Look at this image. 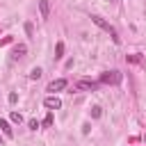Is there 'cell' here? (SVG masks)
I'll list each match as a JSON object with an SVG mask.
<instances>
[{
	"label": "cell",
	"instance_id": "11",
	"mask_svg": "<svg viewBox=\"0 0 146 146\" xmlns=\"http://www.w3.org/2000/svg\"><path fill=\"white\" fill-rule=\"evenodd\" d=\"M89 112H91V116H94V119H100V114H103V110H100V105H94V107H91Z\"/></svg>",
	"mask_w": 146,
	"mask_h": 146
},
{
	"label": "cell",
	"instance_id": "15",
	"mask_svg": "<svg viewBox=\"0 0 146 146\" xmlns=\"http://www.w3.org/2000/svg\"><path fill=\"white\" fill-rule=\"evenodd\" d=\"M27 125H30V130H36V128H39V121H36V119H30Z\"/></svg>",
	"mask_w": 146,
	"mask_h": 146
},
{
	"label": "cell",
	"instance_id": "7",
	"mask_svg": "<svg viewBox=\"0 0 146 146\" xmlns=\"http://www.w3.org/2000/svg\"><path fill=\"white\" fill-rule=\"evenodd\" d=\"M39 14H41V18L50 16V2L48 0H39Z\"/></svg>",
	"mask_w": 146,
	"mask_h": 146
},
{
	"label": "cell",
	"instance_id": "13",
	"mask_svg": "<svg viewBox=\"0 0 146 146\" xmlns=\"http://www.w3.org/2000/svg\"><path fill=\"white\" fill-rule=\"evenodd\" d=\"M7 100H9V105H16V103H18V94H16V91H11Z\"/></svg>",
	"mask_w": 146,
	"mask_h": 146
},
{
	"label": "cell",
	"instance_id": "20",
	"mask_svg": "<svg viewBox=\"0 0 146 146\" xmlns=\"http://www.w3.org/2000/svg\"><path fill=\"white\" fill-rule=\"evenodd\" d=\"M144 141H146V135H144Z\"/></svg>",
	"mask_w": 146,
	"mask_h": 146
},
{
	"label": "cell",
	"instance_id": "1",
	"mask_svg": "<svg viewBox=\"0 0 146 146\" xmlns=\"http://www.w3.org/2000/svg\"><path fill=\"white\" fill-rule=\"evenodd\" d=\"M91 21H94V23H96L100 30H105V32L112 36V41H114V43H121V39H119V34H116V30H114V27H112V25H110L105 18H100V16H91Z\"/></svg>",
	"mask_w": 146,
	"mask_h": 146
},
{
	"label": "cell",
	"instance_id": "19",
	"mask_svg": "<svg viewBox=\"0 0 146 146\" xmlns=\"http://www.w3.org/2000/svg\"><path fill=\"white\" fill-rule=\"evenodd\" d=\"M0 146H2V139H0Z\"/></svg>",
	"mask_w": 146,
	"mask_h": 146
},
{
	"label": "cell",
	"instance_id": "6",
	"mask_svg": "<svg viewBox=\"0 0 146 146\" xmlns=\"http://www.w3.org/2000/svg\"><path fill=\"white\" fill-rule=\"evenodd\" d=\"M25 52H27V46H25V43H18V46H14L11 57H14V59H21V57H25Z\"/></svg>",
	"mask_w": 146,
	"mask_h": 146
},
{
	"label": "cell",
	"instance_id": "8",
	"mask_svg": "<svg viewBox=\"0 0 146 146\" xmlns=\"http://www.w3.org/2000/svg\"><path fill=\"white\" fill-rule=\"evenodd\" d=\"M0 130H2L7 137H11V135H14V128H11V125H9V121H5V119H0Z\"/></svg>",
	"mask_w": 146,
	"mask_h": 146
},
{
	"label": "cell",
	"instance_id": "17",
	"mask_svg": "<svg viewBox=\"0 0 146 146\" xmlns=\"http://www.w3.org/2000/svg\"><path fill=\"white\" fill-rule=\"evenodd\" d=\"M128 62H141V57H137V55H130V57H128Z\"/></svg>",
	"mask_w": 146,
	"mask_h": 146
},
{
	"label": "cell",
	"instance_id": "9",
	"mask_svg": "<svg viewBox=\"0 0 146 146\" xmlns=\"http://www.w3.org/2000/svg\"><path fill=\"white\" fill-rule=\"evenodd\" d=\"M62 57H64V43L59 41V43L55 46V59H62Z\"/></svg>",
	"mask_w": 146,
	"mask_h": 146
},
{
	"label": "cell",
	"instance_id": "2",
	"mask_svg": "<svg viewBox=\"0 0 146 146\" xmlns=\"http://www.w3.org/2000/svg\"><path fill=\"white\" fill-rule=\"evenodd\" d=\"M121 80H123V75L119 71H105L100 75V84H119Z\"/></svg>",
	"mask_w": 146,
	"mask_h": 146
},
{
	"label": "cell",
	"instance_id": "12",
	"mask_svg": "<svg viewBox=\"0 0 146 146\" xmlns=\"http://www.w3.org/2000/svg\"><path fill=\"white\" fill-rule=\"evenodd\" d=\"M9 119H11L14 123H23V114H21V112H11V116H9Z\"/></svg>",
	"mask_w": 146,
	"mask_h": 146
},
{
	"label": "cell",
	"instance_id": "16",
	"mask_svg": "<svg viewBox=\"0 0 146 146\" xmlns=\"http://www.w3.org/2000/svg\"><path fill=\"white\" fill-rule=\"evenodd\" d=\"M25 32H27V36H32V32H34V27H32V23H25Z\"/></svg>",
	"mask_w": 146,
	"mask_h": 146
},
{
	"label": "cell",
	"instance_id": "10",
	"mask_svg": "<svg viewBox=\"0 0 146 146\" xmlns=\"http://www.w3.org/2000/svg\"><path fill=\"white\" fill-rule=\"evenodd\" d=\"M41 75H43V71H41V68H39V66H34V68H32V71H30V78H32V80H39V78H41Z\"/></svg>",
	"mask_w": 146,
	"mask_h": 146
},
{
	"label": "cell",
	"instance_id": "5",
	"mask_svg": "<svg viewBox=\"0 0 146 146\" xmlns=\"http://www.w3.org/2000/svg\"><path fill=\"white\" fill-rule=\"evenodd\" d=\"M43 105H46L48 110H59V107H62V100H59L57 96H48V98L43 100Z\"/></svg>",
	"mask_w": 146,
	"mask_h": 146
},
{
	"label": "cell",
	"instance_id": "4",
	"mask_svg": "<svg viewBox=\"0 0 146 146\" xmlns=\"http://www.w3.org/2000/svg\"><path fill=\"white\" fill-rule=\"evenodd\" d=\"M78 89H82V91H96L98 89V82H94V80H80L78 82Z\"/></svg>",
	"mask_w": 146,
	"mask_h": 146
},
{
	"label": "cell",
	"instance_id": "18",
	"mask_svg": "<svg viewBox=\"0 0 146 146\" xmlns=\"http://www.w3.org/2000/svg\"><path fill=\"white\" fill-rule=\"evenodd\" d=\"M9 41H11V36H5V39H2V41H0V46H7V43H9Z\"/></svg>",
	"mask_w": 146,
	"mask_h": 146
},
{
	"label": "cell",
	"instance_id": "3",
	"mask_svg": "<svg viewBox=\"0 0 146 146\" xmlns=\"http://www.w3.org/2000/svg\"><path fill=\"white\" fill-rule=\"evenodd\" d=\"M66 84H68V82H66L64 78H59V80H52V82L48 84V89H46V91H52V94H55V91H62V89H66Z\"/></svg>",
	"mask_w": 146,
	"mask_h": 146
},
{
	"label": "cell",
	"instance_id": "14",
	"mask_svg": "<svg viewBox=\"0 0 146 146\" xmlns=\"http://www.w3.org/2000/svg\"><path fill=\"white\" fill-rule=\"evenodd\" d=\"M52 121H55V116H52V112H48V116L43 119V125H48V128H50V125H52Z\"/></svg>",
	"mask_w": 146,
	"mask_h": 146
}]
</instances>
